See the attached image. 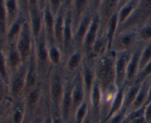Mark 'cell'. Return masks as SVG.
I'll return each instance as SVG.
<instances>
[{
  "label": "cell",
  "mask_w": 151,
  "mask_h": 123,
  "mask_svg": "<svg viewBox=\"0 0 151 123\" xmlns=\"http://www.w3.org/2000/svg\"><path fill=\"white\" fill-rule=\"evenodd\" d=\"M137 36L139 41L144 44H147L151 41V22L137 31Z\"/></svg>",
  "instance_id": "obj_38"
},
{
  "label": "cell",
  "mask_w": 151,
  "mask_h": 123,
  "mask_svg": "<svg viewBox=\"0 0 151 123\" xmlns=\"http://www.w3.org/2000/svg\"><path fill=\"white\" fill-rule=\"evenodd\" d=\"M132 52L116 53V58H115L116 84L119 87L125 84L128 62Z\"/></svg>",
  "instance_id": "obj_13"
},
{
  "label": "cell",
  "mask_w": 151,
  "mask_h": 123,
  "mask_svg": "<svg viewBox=\"0 0 151 123\" xmlns=\"http://www.w3.org/2000/svg\"><path fill=\"white\" fill-rule=\"evenodd\" d=\"M86 59L85 54L81 49H76L63 63V68L66 74L69 76H75L79 72Z\"/></svg>",
  "instance_id": "obj_18"
},
{
  "label": "cell",
  "mask_w": 151,
  "mask_h": 123,
  "mask_svg": "<svg viewBox=\"0 0 151 123\" xmlns=\"http://www.w3.org/2000/svg\"><path fill=\"white\" fill-rule=\"evenodd\" d=\"M38 7L41 10H44V9L45 8L46 6L47 5V0H38Z\"/></svg>",
  "instance_id": "obj_51"
},
{
  "label": "cell",
  "mask_w": 151,
  "mask_h": 123,
  "mask_svg": "<svg viewBox=\"0 0 151 123\" xmlns=\"http://www.w3.org/2000/svg\"><path fill=\"white\" fill-rule=\"evenodd\" d=\"M65 19H66V10L62 8L60 11L55 17L54 37L55 44L62 50L63 32L65 28Z\"/></svg>",
  "instance_id": "obj_25"
},
{
  "label": "cell",
  "mask_w": 151,
  "mask_h": 123,
  "mask_svg": "<svg viewBox=\"0 0 151 123\" xmlns=\"http://www.w3.org/2000/svg\"><path fill=\"white\" fill-rule=\"evenodd\" d=\"M75 50L74 44V28L72 23L70 11H66L65 28L63 32V43H62V52L63 54L64 62ZM64 63V62H63Z\"/></svg>",
  "instance_id": "obj_10"
},
{
  "label": "cell",
  "mask_w": 151,
  "mask_h": 123,
  "mask_svg": "<svg viewBox=\"0 0 151 123\" xmlns=\"http://www.w3.org/2000/svg\"><path fill=\"white\" fill-rule=\"evenodd\" d=\"M150 77H151V61L139 71L135 82L134 83L140 84V83H142L147 79L150 78Z\"/></svg>",
  "instance_id": "obj_41"
},
{
  "label": "cell",
  "mask_w": 151,
  "mask_h": 123,
  "mask_svg": "<svg viewBox=\"0 0 151 123\" xmlns=\"http://www.w3.org/2000/svg\"><path fill=\"white\" fill-rule=\"evenodd\" d=\"M109 50H109V41H108L106 33H105V32L100 33L97 40L95 41L92 48H91L89 56L86 59L94 62L96 59L101 57L106 53H108Z\"/></svg>",
  "instance_id": "obj_23"
},
{
  "label": "cell",
  "mask_w": 151,
  "mask_h": 123,
  "mask_svg": "<svg viewBox=\"0 0 151 123\" xmlns=\"http://www.w3.org/2000/svg\"><path fill=\"white\" fill-rule=\"evenodd\" d=\"M89 111V104L88 100H86L78 108L76 112L75 113L72 123H83L88 116Z\"/></svg>",
  "instance_id": "obj_37"
},
{
  "label": "cell",
  "mask_w": 151,
  "mask_h": 123,
  "mask_svg": "<svg viewBox=\"0 0 151 123\" xmlns=\"http://www.w3.org/2000/svg\"><path fill=\"white\" fill-rule=\"evenodd\" d=\"M150 22L151 0H139L132 14L123 24L119 25L117 33L127 31H137L142 27Z\"/></svg>",
  "instance_id": "obj_3"
},
{
  "label": "cell",
  "mask_w": 151,
  "mask_h": 123,
  "mask_svg": "<svg viewBox=\"0 0 151 123\" xmlns=\"http://www.w3.org/2000/svg\"><path fill=\"white\" fill-rule=\"evenodd\" d=\"M94 16V15L90 11V10H88L81 19L76 28L74 29V44H75V50L76 49L81 50L82 48L84 39L92 23Z\"/></svg>",
  "instance_id": "obj_11"
},
{
  "label": "cell",
  "mask_w": 151,
  "mask_h": 123,
  "mask_svg": "<svg viewBox=\"0 0 151 123\" xmlns=\"http://www.w3.org/2000/svg\"><path fill=\"white\" fill-rule=\"evenodd\" d=\"M4 53H5L6 60L10 75L17 71L23 65L24 62L16 47V43L4 44Z\"/></svg>",
  "instance_id": "obj_20"
},
{
  "label": "cell",
  "mask_w": 151,
  "mask_h": 123,
  "mask_svg": "<svg viewBox=\"0 0 151 123\" xmlns=\"http://www.w3.org/2000/svg\"><path fill=\"white\" fill-rule=\"evenodd\" d=\"M11 103H12V102H10V103L1 104V105H0V119H2L3 117H4V116L7 114Z\"/></svg>",
  "instance_id": "obj_48"
},
{
  "label": "cell",
  "mask_w": 151,
  "mask_h": 123,
  "mask_svg": "<svg viewBox=\"0 0 151 123\" xmlns=\"http://www.w3.org/2000/svg\"><path fill=\"white\" fill-rule=\"evenodd\" d=\"M28 22L32 31L34 39H37L44 31V16L43 10L39 7H34L29 9Z\"/></svg>",
  "instance_id": "obj_19"
},
{
  "label": "cell",
  "mask_w": 151,
  "mask_h": 123,
  "mask_svg": "<svg viewBox=\"0 0 151 123\" xmlns=\"http://www.w3.org/2000/svg\"><path fill=\"white\" fill-rule=\"evenodd\" d=\"M139 1V0H131L118 10L117 16L119 26L123 24L128 19V18L132 14L137 6L138 5Z\"/></svg>",
  "instance_id": "obj_34"
},
{
  "label": "cell",
  "mask_w": 151,
  "mask_h": 123,
  "mask_svg": "<svg viewBox=\"0 0 151 123\" xmlns=\"http://www.w3.org/2000/svg\"><path fill=\"white\" fill-rule=\"evenodd\" d=\"M102 101H103V93L101 88L99 84L95 82L88 96V102L89 104L90 112L96 123H100Z\"/></svg>",
  "instance_id": "obj_16"
},
{
  "label": "cell",
  "mask_w": 151,
  "mask_h": 123,
  "mask_svg": "<svg viewBox=\"0 0 151 123\" xmlns=\"http://www.w3.org/2000/svg\"><path fill=\"white\" fill-rule=\"evenodd\" d=\"M83 123H96L95 121L94 120V119H93V117H92V116H91V112H90V111H89V113H88L87 117L86 118V119L84 120L83 122Z\"/></svg>",
  "instance_id": "obj_52"
},
{
  "label": "cell",
  "mask_w": 151,
  "mask_h": 123,
  "mask_svg": "<svg viewBox=\"0 0 151 123\" xmlns=\"http://www.w3.org/2000/svg\"><path fill=\"white\" fill-rule=\"evenodd\" d=\"M35 39L32 36L28 19H25L19 38L16 42V46L20 53L24 63L27 62L34 51Z\"/></svg>",
  "instance_id": "obj_6"
},
{
  "label": "cell",
  "mask_w": 151,
  "mask_h": 123,
  "mask_svg": "<svg viewBox=\"0 0 151 123\" xmlns=\"http://www.w3.org/2000/svg\"><path fill=\"white\" fill-rule=\"evenodd\" d=\"M52 121L53 123H64L63 120L62 119L61 116L59 114H55V113L52 112Z\"/></svg>",
  "instance_id": "obj_49"
},
{
  "label": "cell",
  "mask_w": 151,
  "mask_h": 123,
  "mask_svg": "<svg viewBox=\"0 0 151 123\" xmlns=\"http://www.w3.org/2000/svg\"><path fill=\"white\" fill-rule=\"evenodd\" d=\"M0 77L8 84L10 73L4 53V43L0 42Z\"/></svg>",
  "instance_id": "obj_35"
},
{
  "label": "cell",
  "mask_w": 151,
  "mask_h": 123,
  "mask_svg": "<svg viewBox=\"0 0 151 123\" xmlns=\"http://www.w3.org/2000/svg\"><path fill=\"white\" fill-rule=\"evenodd\" d=\"M27 74V62L24 63L17 71L10 75L8 88L12 101L23 99L25 90Z\"/></svg>",
  "instance_id": "obj_7"
},
{
  "label": "cell",
  "mask_w": 151,
  "mask_h": 123,
  "mask_svg": "<svg viewBox=\"0 0 151 123\" xmlns=\"http://www.w3.org/2000/svg\"><path fill=\"white\" fill-rule=\"evenodd\" d=\"M151 101V83H150V89H149V94H148V99H147V103L150 102Z\"/></svg>",
  "instance_id": "obj_55"
},
{
  "label": "cell",
  "mask_w": 151,
  "mask_h": 123,
  "mask_svg": "<svg viewBox=\"0 0 151 123\" xmlns=\"http://www.w3.org/2000/svg\"><path fill=\"white\" fill-rule=\"evenodd\" d=\"M43 123H53L52 110H51V108H50V103H49V102H48V99H47V102H46V105H45V108H44V119H43Z\"/></svg>",
  "instance_id": "obj_45"
},
{
  "label": "cell",
  "mask_w": 151,
  "mask_h": 123,
  "mask_svg": "<svg viewBox=\"0 0 151 123\" xmlns=\"http://www.w3.org/2000/svg\"><path fill=\"white\" fill-rule=\"evenodd\" d=\"M144 116L146 122L151 123V101L145 105Z\"/></svg>",
  "instance_id": "obj_47"
},
{
  "label": "cell",
  "mask_w": 151,
  "mask_h": 123,
  "mask_svg": "<svg viewBox=\"0 0 151 123\" xmlns=\"http://www.w3.org/2000/svg\"><path fill=\"white\" fill-rule=\"evenodd\" d=\"M44 16V31L49 44H55L54 37V25L55 16L51 13L48 6L43 10Z\"/></svg>",
  "instance_id": "obj_26"
},
{
  "label": "cell",
  "mask_w": 151,
  "mask_h": 123,
  "mask_svg": "<svg viewBox=\"0 0 151 123\" xmlns=\"http://www.w3.org/2000/svg\"><path fill=\"white\" fill-rule=\"evenodd\" d=\"M130 1H131V0H119V7H118V10H119V8H121V7H122V6L125 5V4H127L128 2H129ZM118 11V10H117Z\"/></svg>",
  "instance_id": "obj_53"
},
{
  "label": "cell",
  "mask_w": 151,
  "mask_h": 123,
  "mask_svg": "<svg viewBox=\"0 0 151 123\" xmlns=\"http://www.w3.org/2000/svg\"><path fill=\"white\" fill-rule=\"evenodd\" d=\"M119 0H103L99 8L97 16L100 23V33L105 32L109 19L118 10Z\"/></svg>",
  "instance_id": "obj_12"
},
{
  "label": "cell",
  "mask_w": 151,
  "mask_h": 123,
  "mask_svg": "<svg viewBox=\"0 0 151 123\" xmlns=\"http://www.w3.org/2000/svg\"><path fill=\"white\" fill-rule=\"evenodd\" d=\"M47 6L55 16L63 7V0H47Z\"/></svg>",
  "instance_id": "obj_42"
},
{
  "label": "cell",
  "mask_w": 151,
  "mask_h": 123,
  "mask_svg": "<svg viewBox=\"0 0 151 123\" xmlns=\"http://www.w3.org/2000/svg\"><path fill=\"white\" fill-rule=\"evenodd\" d=\"M7 30V14L4 0H0V42L4 43Z\"/></svg>",
  "instance_id": "obj_36"
},
{
  "label": "cell",
  "mask_w": 151,
  "mask_h": 123,
  "mask_svg": "<svg viewBox=\"0 0 151 123\" xmlns=\"http://www.w3.org/2000/svg\"><path fill=\"white\" fill-rule=\"evenodd\" d=\"M48 55L52 68H59L63 65L64 59L62 50L56 44H49Z\"/></svg>",
  "instance_id": "obj_32"
},
{
  "label": "cell",
  "mask_w": 151,
  "mask_h": 123,
  "mask_svg": "<svg viewBox=\"0 0 151 123\" xmlns=\"http://www.w3.org/2000/svg\"><path fill=\"white\" fill-rule=\"evenodd\" d=\"M27 114L24 99L12 101L7 112V118L10 123H24Z\"/></svg>",
  "instance_id": "obj_22"
},
{
  "label": "cell",
  "mask_w": 151,
  "mask_h": 123,
  "mask_svg": "<svg viewBox=\"0 0 151 123\" xmlns=\"http://www.w3.org/2000/svg\"><path fill=\"white\" fill-rule=\"evenodd\" d=\"M25 19H25L23 16H21L16 22H13L10 26L8 27L7 33H6L4 44H13L16 42L17 39L19 38L21 33Z\"/></svg>",
  "instance_id": "obj_29"
},
{
  "label": "cell",
  "mask_w": 151,
  "mask_h": 123,
  "mask_svg": "<svg viewBox=\"0 0 151 123\" xmlns=\"http://www.w3.org/2000/svg\"><path fill=\"white\" fill-rule=\"evenodd\" d=\"M49 43L46 37L44 31L35 40L33 54L35 56V63L38 68L40 79L42 82H47L51 70L52 69L48 55Z\"/></svg>",
  "instance_id": "obj_4"
},
{
  "label": "cell",
  "mask_w": 151,
  "mask_h": 123,
  "mask_svg": "<svg viewBox=\"0 0 151 123\" xmlns=\"http://www.w3.org/2000/svg\"><path fill=\"white\" fill-rule=\"evenodd\" d=\"M19 2V8H20L21 14L25 18L28 19L29 10V0H18Z\"/></svg>",
  "instance_id": "obj_44"
},
{
  "label": "cell",
  "mask_w": 151,
  "mask_h": 123,
  "mask_svg": "<svg viewBox=\"0 0 151 123\" xmlns=\"http://www.w3.org/2000/svg\"><path fill=\"white\" fill-rule=\"evenodd\" d=\"M100 23L98 16L94 15L92 23H91V26H90L89 29H88V32L86 35L83 43L82 48H81V50L85 54L86 58L88 57L91 53V48H92L94 42L98 37L99 33H100Z\"/></svg>",
  "instance_id": "obj_17"
},
{
  "label": "cell",
  "mask_w": 151,
  "mask_h": 123,
  "mask_svg": "<svg viewBox=\"0 0 151 123\" xmlns=\"http://www.w3.org/2000/svg\"><path fill=\"white\" fill-rule=\"evenodd\" d=\"M63 8L66 11H70L72 7L73 0H63Z\"/></svg>",
  "instance_id": "obj_50"
},
{
  "label": "cell",
  "mask_w": 151,
  "mask_h": 123,
  "mask_svg": "<svg viewBox=\"0 0 151 123\" xmlns=\"http://www.w3.org/2000/svg\"><path fill=\"white\" fill-rule=\"evenodd\" d=\"M41 82L38 74V68L35 63L34 54L31 56L29 60L27 62V74H26V82H25L24 94L30 90L36 87Z\"/></svg>",
  "instance_id": "obj_21"
},
{
  "label": "cell",
  "mask_w": 151,
  "mask_h": 123,
  "mask_svg": "<svg viewBox=\"0 0 151 123\" xmlns=\"http://www.w3.org/2000/svg\"><path fill=\"white\" fill-rule=\"evenodd\" d=\"M23 99L27 116L31 118L44 107L47 101L46 82L41 81L36 87L25 93Z\"/></svg>",
  "instance_id": "obj_5"
},
{
  "label": "cell",
  "mask_w": 151,
  "mask_h": 123,
  "mask_svg": "<svg viewBox=\"0 0 151 123\" xmlns=\"http://www.w3.org/2000/svg\"><path fill=\"white\" fill-rule=\"evenodd\" d=\"M67 75V74H66ZM74 76L67 75L64 92L60 107V115L64 123H72V90L73 86Z\"/></svg>",
  "instance_id": "obj_9"
},
{
  "label": "cell",
  "mask_w": 151,
  "mask_h": 123,
  "mask_svg": "<svg viewBox=\"0 0 151 123\" xmlns=\"http://www.w3.org/2000/svg\"><path fill=\"white\" fill-rule=\"evenodd\" d=\"M126 114L127 111L125 109L121 110L119 112L116 113V114L110 117L109 119L106 120L104 123H122Z\"/></svg>",
  "instance_id": "obj_43"
},
{
  "label": "cell",
  "mask_w": 151,
  "mask_h": 123,
  "mask_svg": "<svg viewBox=\"0 0 151 123\" xmlns=\"http://www.w3.org/2000/svg\"><path fill=\"white\" fill-rule=\"evenodd\" d=\"M29 120H30V117H29L28 116H27L26 119H25L24 123H29Z\"/></svg>",
  "instance_id": "obj_56"
},
{
  "label": "cell",
  "mask_w": 151,
  "mask_h": 123,
  "mask_svg": "<svg viewBox=\"0 0 151 123\" xmlns=\"http://www.w3.org/2000/svg\"><path fill=\"white\" fill-rule=\"evenodd\" d=\"M0 123H10V122H9V120H8V118H7V114H6V115L4 116L2 119H0Z\"/></svg>",
  "instance_id": "obj_54"
},
{
  "label": "cell",
  "mask_w": 151,
  "mask_h": 123,
  "mask_svg": "<svg viewBox=\"0 0 151 123\" xmlns=\"http://www.w3.org/2000/svg\"><path fill=\"white\" fill-rule=\"evenodd\" d=\"M144 45V43H142L139 41L137 47H135V49L131 53V57H130L129 62H128L125 84H132L135 82L137 74L139 71L140 56H141L142 50Z\"/></svg>",
  "instance_id": "obj_14"
},
{
  "label": "cell",
  "mask_w": 151,
  "mask_h": 123,
  "mask_svg": "<svg viewBox=\"0 0 151 123\" xmlns=\"http://www.w3.org/2000/svg\"><path fill=\"white\" fill-rule=\"evenodd\" d=\"M151 61V41L145 44L140 56L139 71Z\"/></svg>",
  "instance_id": "obj_39"
},
{
  "label": "cell",
  "mask_w": 151,
  "mask_h": 123,
  "mask_svg": "<svg viewBox=\"0 0 151 123\" xmlns=\"http://www.w3.org/2000/svg\"><path fill=\"white\" fill-rule=\"evenodd\" d=\"M66 72L63 65L51 70L46 82L47 96L52 112L60 114V107L64 92L66 81Z\"/></svg>",
  "instance_id": "obj_2"
},
{
  "label": "cell",
  "mask_w": 151,
  "mask_h": 123,
  "mask_svg": "<svg viewBox=\"0 0 151 123\" xmlns=\"http://www.w3.org/2000/svg\"><path fill=\"white\" fill-rule=\"evenodd\" d=\"M102 1L103 0H90L89 10L94 15H97Z\"/></svg>",
  "instance_id": "obj_46"
},
{
  "label": "cell",
  "mask_w": 151,
  "mask_h": 123,
  "mask_svg": "<svg viewBox=\"0 0 151 123\" xmlns=\"http://www.w3.org/2000/svg\"><path fill=\"white\" fill-rule=\"evenodd\" d=\"M115 58L116 53L109 50L103 56L94 61L96 82L101 88L102 93L117 86L116 84Z\"/></svg>",
  "instance_id": "obj_1"
},
{
  "label": "cell",
  "mask_w": 151,
  "mask_h": 123,
  "mask_svg": "<svg viewBox=\"0 0 151 123\" xmlns=\"http://www.w3.org/2000/svg\"><path fill=\"white\" fill-rule=\"evenodd\" d=\"M139 42L137 31H122L116 33L112 43L111 50L115 53L132 52Z\"/></svg>",
  "instance_id": "obj_8"
},
{
  "label": "cell",
  "mask_w": 151,
  "mask_h": 123,
  "mask_svg": "<svg viewBox=\"0 0 151 123\" xmlns=\"http://www.w3.org/2000/svg\"><path fill=\"white\" fill-rule=\"evenodd\" d=\"M125 84H124L122 87H119L118 89V91L116 92V95L114 97L111 103L110 108H109V114L107 116L105 119L103 123H104L106 120L109 119L110 117L116 114V113L119 112L121 110L123 109V99H124V92H125Z\"/></svg>",
  "instance_id": "obj_31"
},
{
  "label": "cell",
  "mask_w": 151,
  "mask_h": 123,
  "mask_svg": "<svg viewBox=\"0 0 151 123\" xmlns=\"http://www.w3.org/2000/svg\"><path fill=\"white\" fill-rule=\"evenodd\" d=\"M89 1L90 0H73L70 14L74 29L78 25L83 16L89 10Z\"/></svg>",
  "instance_id": "obj_24"
},
{
  "label": "cell",
  "mask_w": 151,
  "mask_h": 123,
  "mask_svg": "<svg viewBox=\"0 0 151 123\" xmlns=\"http://www.w3.org/2000/svg\"><path fill=\"white\" fill-rule=\"evenodd\" d=\"M140 84L132 83V84H125V92H124L123 109H125L127 112L131 109V108L135 102L137 93L139 90Z\"/></svg>",
  "instance_id": "obj_28"
},
{
  "label": "cell",
  "mask_w": 151,
  "mask_h": 123,
  "mask_svg": "<svg viewBox=\"0 0 151 123\" xmlns=\"http://www.w3.org/2000/svg\"><path fill=\"white\" fill-rule=\"evenodd\" d=\"M11 102L12 99H10L9 93L8 84L0 77V105L10 103Z\"/></svg>",
  "instance_id": "obj_40"
},
{
  "label": "cell",
  "mask_w": 151,
  "mask_h": 123,
  "mask_svg": "<svg viewBox=\"0 0 151 123\" xmlns=\"http://www.w3.org/2000/svg\"><path fill=\"white\" fill-rule=\"evenodd\" d=\"M151 83V77L145 80L144 82L140 84L139 90L138 93H137V98L135 99L134 105L131 108V110H135L144 107L147 104V99H148V94H149V89H150V85Z\"/></svg>",
  "instance_id": "obj_27"
},
{
  "label": "cell",
  "mask_w": 151,
  "mask_h": 123,
  "mask_svg": "<svg viewBox=\"0 0 151 123\" xmlns=\"http://www.w3.org/2000/svg\"><path fill=\"white\" fill-rule=\"evenodd\" d=\"M4 1L6 14H7V28H8L9 26L16 22L22 15L21 14L18 0H4Z\"/></svg>",
  "instance_id": "obj_30"
},
{
  "label": "cell",
  "mask_w": 151,
  "mask_h": 123,
  "mask_svg": "<svg viewBox=\"0 0 151 123\" xmlns=\"http://www.w3.org/2000/svg\"><path fill=\"white\" fill-rule=\"evenodd\" d=\"M81 79H82L83 84L85 89L86 94L87 100L88 99L91 90L96 82L95 71H94V62L88 59H85L82 67L80 70Z\"/></svg>",
  "instance_id": "obj_15"
},
{
  "label": "cell",
  "mask_w": 151,
  "mask_h": 123,
  "mask_svg": "<svg viewBox=\"0 0 151 123\" xmlns=\"http://www.w3.org/2000/svg\"><path fill=\"white\" fill-rule=\"evenodd\" d=\"M118 28H119V22H118L117 12H116L109 19L107 25H106V29H105V33L107 37L108 41H109V50H110L111 48L112 43H113L114 39L116 33H117Z\"/></svg>",
  "instance_id": "obj_33"
}]
</instances>
